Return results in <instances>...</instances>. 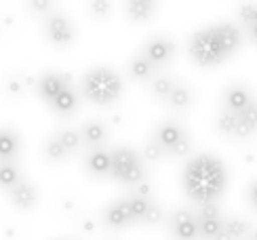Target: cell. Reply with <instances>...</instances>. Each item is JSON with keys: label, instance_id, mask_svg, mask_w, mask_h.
Listing matches in <instances>:
<instances>
[{"label": "cell", "instance_id": "7c38bea8", "mask_svg": "<svg viewBox=\"0 0 257 240\" xmlns=\"http://www.w3.org/2000/svg\"><path fill=\"white\" fill-rule=\"evenodd\" d=\"M68 86H72V84H70L66 74H61V72H45L38 78L34 89H36L40 99H45L47 103H51L63 89H68Z\"/></svg>", "mask_w": 257, "mask_h": 240}, {"label": "cell", "instance_id": "8d00e7d4", "mask_svg": "<svg viewBox=\"0 0 257 240\" xmlns=\"http://www.w3.org/2000/svg\"><path fill=\"white\" fill-rule=\"evenodd\" d=\"M244 240H257V227H253V230L247 234V238H244Z\"/></svg>", "mask_w": 257, "mask_h": 240}, {"label": "cell", "instance_id": "603a6c76", "mask_svg": "<svg viewBox=\"0 0 257 240\" xmlns=\"http://www.w3.org/2000/svg\"><path fill=\"white\" fill-rule=\"evenodd\" d=\"M196 217H198L200 240H213L223 230V215H198L196 213Z\"/></svg>", "mask_w": 257, "mask_h": 240}, {"label": "cell", "instance_id": "44dd1931", "mask_svg": "<svg viewBox=\"0 0 257 240\" xmlns=\"http://www.w3.org/2000/svg\"><path fill=\"white\" fill-rule=\"evenodd\" d=\"M175 82H177V78H173V76L158 72L146 86H148V93H150V97H152V99H156L158 103H165L167 97H169V93L173 91Z\"/></svg>", "mask_w": 257, "mask_h": 240}, {"label": "cell", "instance_id": "8992f818", "mask_svg": "<svg viewBox=\"0 0 257 240\" xmlns=\"http://www.w3.org/2000/svg\"><path fill=\"white\" fill-rule=\"evenodd\" d=\"M152 139L167 152V158H186L192 152V139L188 129L177 120H163L152 131Z\"/></svg>", "mask_w": 257, "mask_h": 240}, {"label": "cell", "instance_id": "2e32d148", "mask_svg": "<svg viewBox=\"0 0 257 240\" xmlns=\"http://www.w3.org/2000/svg\"><path fill=\"white\" fill-rule=\"evenodd\" d=\"M7 194H9V200L13 202V206L19 209V211H32L36 206V202H38L36 188L26 179H19Z\"/></svg>", "mask_w": 257, "mask_h": 240}, {"label": "cell", "instance_id": "cb8c5ba5", "mask_svg": "<svg viewBox=\"0 0 257 240\" xmlns=\"http://www.w3.org/2000/svg\"><path fill=\"white\" fill-rule=\"evenodd\" d=\"M42 154H45V158L49 162H66L72 156V152L66 146H63L55 135H51L45 141V146H42Z\"/></svg>", "mask_w": 257, "mask_h": 240}, {"label": "cell", "instance_id": "ffe728a7", "mask_svg": "<svg viewBox=\"0 0 257 240\" xmlns=\"http://www.w3.org/2000/svg\"><path fill=\"white\" fill-rule=\"evenodd\" d=\"M21 152V137L15 129L0 127V160H17Z\"/></svg>", "mask_w": 257, "mask_h": 240}, {"label": "cell", "instance_id": "e0dca14e", "mask_svg": "<svg viewBox=\"0 0 257 240\" xmlns=\"http://www.w3.org/2000/svg\"><path fill=\"white\" fill-rule=\"evenodd\" d=\"M194 101H196L194 89H192L188 82L177 80L175 86H173V91L169 93L165 105L169 107V110H173V112H188L190 107L194 105Z\"/></svg>", "mask_w": 257, "mask_h": 240}, {"label": "cell", "instance_id": "277c9868", "mask_svg": "<svg viewBox=\"0 0 257 240\" xmlns=\"http://www.w3.org/2000/svg\"><path fill=\"white\" fill-rule=\"evenodd\" d=\"M110 156H112L110 177L114 181L133 188V185L148 179V169H146V160L142 156V152H135L133 148H126V146H118L110 150Z\"/></svg>", "mask_w": 257, "mask_h": 240}, {"label": "cell", "instance_id": "1f68e13d", "mask_svg": "<svg viewBox=\"0 0 257 240\" xmlns=\"http://www.w3.org/2000/svg\"><path fill=\"white\" fill-rule=\"evenodd\" d=\"M26 7L32 15L47 17L51 11H55V0H26Z\"/></svg>", "mask_w": 257, "mask_h": 240}, {"label": "cell", "instance_id": "d590c367", "mask_svg": "<svg viewBox=\"0 0 257 240\" xmlns=\"http://www.w3.org/2000/svg\"><path fill=\"white\" fill-rule=\"evenodd\" d=\"M213 240H234V238H232V234L226 230V227H223V230H221V232H219L215 238H213Z\"/></svg>", "mask_w": 257, "mask_h": 240}, {"label": "cell", "instance_id": "9a60e30c", "mask_svg": "<svg viewBox=\"0 0 257 240\" xmlns=\"http://www.w3.org/2000/svg\"><path fill=\"white\" fill-rule=\"evenodd\" d=\"M158 72H163V70H158L142 51L135 53V55L128 59V63H126V76L133 82H139V84H148Z\"/></svg>", "mask_w": 257, "mask_h": 240}, {"label": "cell", "instance_id": "f546056e", "mask_svg": "<svg viewBox=\"0 0 257 240\" xmlns=\"http://www.w3.org/2000/svg\"><path fill=\"white\" fill-rule=\"evenodd\" d=\"M3 89H5L9 99H21L28 91L24 78H19V76H9V78L5 80V84H3Z\"/></svg>", "mask_w": 257, "mask_h": 240}, {"label": "cell", "instance_id": "e575fe53", "mask_svg": "<svg viewBox=\"0 0 257 240\" xmlns=\"http://www.w3.org/2000/svg\"><path fill=\"white\" fill-rule=\"evenodd\" d=\"M78 225H80V230L84 234H93L95 232V221H91V219H82Z\"/></svg>", "mask_w": 257, "mask_h": 240}, {"label": "cell", "instance_id": "ac0fdd59", "mask_svg": "<svg viewBox=\"0 0 257 240\" xmlns=\"http://www.w3.org/2000/svg\"><path fill=\"white\" fill-rule=\"evenodd\" d=\"M84 169L93 177H110V169H112L110 150H105L103 146L89 150L87 158H84Z\"/></svg>", "mask_w": 257, "mask_h": 240}, {"label": "cell", "instance_id": "d4e9b609", "mask_svg": "<svg viewBox=\"0 0 257 240\" xmlns=\"http://www.w3.org/2000/svg\"><path fill=\"white\" fill-rule=\"evenodd\" d=\"M21 179L17 160H0V190L9 192Z\"/></svg>", "mask_w": 257, "mask_h": 240}, {"label": "cell", "instance_id": "30bf717a", "mask_svg": "<svg viewBox=\"0 0 257 240\" xmlns=\"http://www.w3.org/2000/svg\"><path fill=\"white\" fill-rule=\"evenodd\" d=\"M257 99L253 89L247 82H240V80H234L230 84L223 86L221 91V99H219V107L223 110H230V112H242Z\"/></svg>", "mask_w": 257, "mask_h": 240}, {"label": "cell", "instance_id": "836d02e7", "mask_svg": "<svg viewBox=\"0 0 257 240\" xmlns=\"http://www.w3.org/2000/svg\"><path fill=\"white\" fill-rule=\"evenodd\" d=\"M244 200H247V204L253 211H257V177H253L247 188H244Z\"/></svg>", "mask_w": 257, "mask_h": 240}, {"label": "cell", "instance_id": "8fae6325", "mask_svg": "<svg viewBox=\"0 0 257 240\" xmlns=\"http://www.w3.org/2000/svg\"><path fill=\"white\" fill-rule=\"evenodd\" d=\"M101 221L105 227H110V230H126V227H131V225H137L124 196L118 200H112L105 206L101 213Z\"/></svg>", "mask_w": 257, "mask_h": 240}, {"label": "cell", "instance_id": "4dcf8cb0", "mask_svg": "<svg viewBox=\"0 0 257 240\" xmlns=\"http://www.w3.org/2000/svg\"><path fill=\"white\" fill-rule=\"evenodd\" d=\"M142 156H144L146 162H160V160L167 158V152L160 148V144H156V141L150 137V139L146 141L144 150H142Z\"/></svg>", "mask_w": 257, "mask_h": 240}, {"label": "cell", "instance_id": "83f0119b", "mask_svg": "<svg viewBox=\"0 0 257 240\" xmlns=\"http://www.w3.org/2000/svg\"><path fill=\"white\" fill-rule=\"evenodd\" d=\"M55 137L66 146L72 154L78 152L80 148H84V141H82V135H80V129H59Z\"/></svg>", "mask_w": 257, "mask_h": 240}, {"label": "cell", "instance_id": "3957f363", "mask_svg": "<svg viewBox=\"0 0 257 240\" xmlns=\"http://www.w3.org/2000/svg\"><path fill=\"white\" fill-rule=\"evenodd\" d=\"M122 91H124L122 76L112 68H105V65L91 68L82 78V95L99 107L114 105L120 99Z\"/></svg>", "mask_w": 257, "mask_h": 240}, {"label": "cell", "instance_id": "52a82bcc", "mask_svg": "<svg viewBox=\"0 0 257 240\" xmlns=\"http://www.w3.org/2000/svg\"><path fill=\"white\" fill-rule=\"evenodd\" d=\"M42 34L49 45L57 49H68L76 42V28L72 19L61 11H51L42 21Z\"/></svg>", "mask_w": 257, "mask_h": 240}, {"label": "cell", "instance_id": "5b68a950", "mask_svg": "<svg viewBox=\"0 0 257 240\" xmlns=\"http://www.w3.org/2000/svg\"><path fill=\"white\" fill-rule=\"evenodd\" d=\"M215 129L217 133L234 139V141H244L257 133V99L242 112H230L219 107L215 116Z\"/></svg>", "mask_w": 257, "mask_h": 240}, {"label": "cell", "instance_id": "f1b7e54d", "mask_svg": "<svg viewBox=\"0 0 257 240\" xmlns=\"http://www.w3.org/2000/svg\"><path fill=\"white\" fill-rule=\"evenodd\" d=\"M87 11L93 19L105 21L114 13V3L112 0H87Z\"/></svg>", "mask_w": 257, "mask_h": 240}, {"label": "cell", "instance_id": "7a4b0ae2", "mask_svg": "<svg viewBox=\"0 0 257 240\" xmlns=\"http://www.w3.org/2000/svg\"><path fill=\"white\" fill-rule=\"evenodd\" d=\"M228 169L213 154H198L184 169V188L196 204L217 202L226 192Z\"/></svg>", "mask_w": 257, "mask_h": 240}, {"label": "cell", "instance_id": "d6986e66", "mask_svg": "<svg viewBox=\"0 0 257 240\" xmlns=\"http://www.w3.org/2000/svg\"><path fill=\"white\" fill-rule=\"evenodd\" d=\"M80 135H82V141H84V148H101L105 146L108 141V135H110V129L103 120H87L82 127H80Z\"/></svg>", "mask_w": 257, "mask_h": 240}, {"label": "cell", "instance_id": "4316f807", "mask_svg": "<svg viewBox=\"0 0 257 240\" xmlns=\"http://www.w3.org/2000/svg\"><path fill=\"white\" fill-rule=\"evenodd\" d=\"M124 198H126L128 209H131V213H133V217H135V223H142V221H144V217H146V213H148V209H150V204H152L154 200H152V198H148V196L137 194V192L126 194Z\"/></svg>", "mask_w": 257, "mask_h": 240}, {"label": "cell", "instance_id": "484cf974", "mask_svg": "<svg viewBox=\"0 0 257 240\" xmlns=\"http://www.w3.org/2000/svg\"><path fill=\"white\" fill-rule=\"evenodd\" d=\"M223 227L232 234L234 240H244L247 234L253 230L251 221L247 217H240V215H232V217H223Z\"/></svg>", "mask_w": 257, "mask_h": 240}, {"label": "cell", "instance_id": "5bb4252c", "mask_svg": "<svg viewBox=\"0 0 257 240\" xmlns=\"http://www.w3.org/2000/svg\"><path fill=\"white\" fill-rule=\"evenodd\" d=\"M158 7L160 0H124V15L131 24L142 26L154 19Z\"/></svg>", "mask_w": 257, "mask_h": 240}, {"label": "cell", "instance_id": "ba28073f", "mask_svg": "<svg viewBox=\"0 0 257 240\" xmlns=\"http://www.w3.org/2000/svg\"><path fill=\"white\" fill-rule=\"evenodd\" d=\"M139 51H142L158 70H165L167 65L175 59L177 45H175V40L167 34H152V36H148V40L144 42V47Z\"/></svg>", "mask_w": 257, "mask_h": 240}, {"label": "cell", "instance_id": "6da1fadb", "mask_svg": "<svg viewBox=\"0 0 257 240\" xmlns=\"http://www.w3.org/2000/svg\"><path fill=\"white\" fill-rule=\"evenodd\" d=\"M247 42L236 21H215L196 30L188 40V55L198 68H217L226 63Z\"/></svg>", "mask_w": 257, "mask_h": 240}, {"label": "cell", "instance_id": "9c48e42d", "mask_svg": "<svg viewBox=\"0 0 257 240\" xmlns=\"http://www.w3.org/2000/svg\"><path fill=\"white\" fill-rule=\"evenodd\" d=\"M167 227H169V234L173 240H198L200 238L196 211L186 209V206L175 209L169 215Z\"/></svg>", "mask_w": 257, "mask_h": 240}, {"label": "cell", "instance_id": "7402d4cb", "mask_svg": "<svg viewBox=\"0 0 257 240\" xmlns=\"http://www.w3.org/2000/svg\"><path fill=\"white\" fill-rule=\"evenodd\" d=\"M49 105H51L53 112H57V114H61V116L74 114V112L78 110V95L74 93L72 86H68V89H63Z\"/></svg>", "mask_w": 257, "mask_h": 240}, {"label": "cell", "instance_id": "4fadbf2b", "mask_svg": "<svg viewBox=\"0 0 257 240\" xmlns=\"http://www.w3.org/2000/svg\"><path fill=\"white\" fill-rule=\"evenodd\" d=\"M236 24L242 28L247 42L257 47V0H242V3H238Z\"/></svg>", "mask_w": 257, "mask_h": 240}, {"label": "cell", "instance_id": "d6a6232c", "mask_svg": "<svg viewBox=\"0 0 257 240\" xmlns=\"http://www.w3.org/2000/svg\"><path fill=\"white\" fill-rule=\"evenodd\" d=\"M165 221V211H163V206L160 204H156V202H152L150 204V209H148V213H146V217H144V225H160Z\"/></svg>", "mask_w": 257, "mask_h": 240}]
</instances>
